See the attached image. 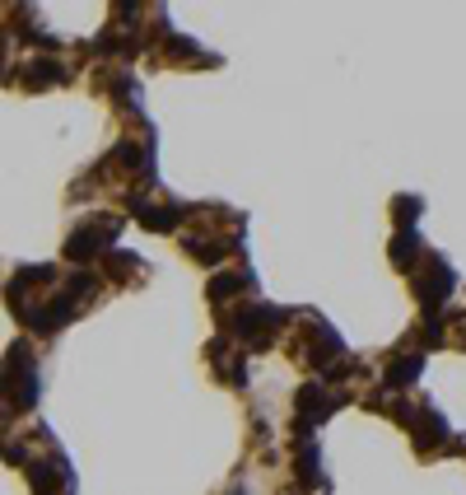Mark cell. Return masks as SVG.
Masks as SVG:
<instances>
[{
	"label": "cell",
	"mask_w": 466,
	"mask_h": 495,
	"mask_svg": "<svg viewBox=\"0 0 466 495\" xmlns=\"http://www.w3.org/2000/svg\"><path fill=\"white\" fill-rule=\"evenodd\" d=\"M28 79H33V84H47V79H61V70H56L52 61L38 57V61H33V70H28Z\"/></svg>",
	"instance_id": "52a82bcc"
},
{
	"label": "cell",
	"mask_w": 466,
	"mask_h": 495,
	"mask_svg": "<svg viewBox=\"0 0 466 495\" xmlns=\"http://www.w3.org/2000/svg\"><path fill=\"white\" fill-rule=\"evenodd\" d=\"M420 369H424L420 355H401V365H392L387 379H392V383H411V379H420Z\"/></svg>",
	"instance_id": "277c9868"
},
{
	"label": "cell",
	"mask_w": 466,
	"mask_h": 495,
	"mask_svg": "<svg viewBox=\"0 0 466 495\" xmlns=\"http://www.w3.org/2000/svg\"><path fill=\"white\" fill-rule=\"evenodd\" d=\"M238 290H243V276H215L210 299H229V294H238Z\"/></svg>",
	"instance_id": "5b68a950"
},
{
	"label": "cell",
	"mask_w": 466,
	"mask_h": 495,
	"mask_svg": "<svg viewBox=\"0 0 466 495\" xmlns=\"http://www.w3.org/2000/svg\"><path fill=\"white\" fill-rule=\"evenodd\" d=\"M429 267H433V276H424V281H420V299H424L429 308H438L448 294H453L457 276H453V267H448L443 257H433V252H429Z\"/></svg>",
	"instance_id": "6da1fadb"
},
{
	"label": "cell",
	"mask_w": 466,
	"mask_h": 495,
	"mask_svg": "<svg viewBox=\"0 0 466 495\" xmlns=\"http://www.w3.org/2000/svg\"><path fill=\"white\" fill-rule=\"evenodd\" d=\"M420 215V196H397V220L411 229V220Z\"/></svg>",
	"instance_id": "8992f818"
},
{
	"label": "cell",
	"mask_w": 466,
	"mask_h": 495,
	"mask_svg": "<svg viewBox=\"0 0 466 495\" xmlns=\"http://www.w3.org/2000/svg\"><path fill=\"white\" fill-rule=\"evenodd\" d=\"M415 252H420V238H415V229H401V234L392 238V262H397V267H411Z\"/></svg>",
	"instance_id": "3957f363"
},
{
	"label": "cell",
	"mask_w": 466,
	"mask_h": 495,
	"mask_svg": "<svg viewBox=\"0 0 466 495\" xmlns=\"http://www.w3.org/2000/svg\"><path fill=\"white\" fill-rule=\"evenodd\" d=\"M299 482H303V486H326V482H322V453L312 449L308 439L299 444Z\"/></svg>",
	"instance_id": "7a4b0ae2"
}]
</instances>
